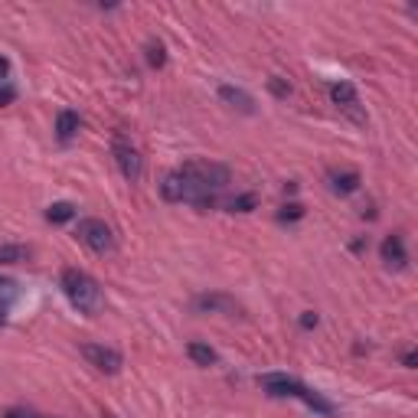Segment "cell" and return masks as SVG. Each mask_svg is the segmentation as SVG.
I'll list each match as a JSON object with an SVG mask.
<instances>
[{"instance_id":"1","label":"cell","mask_w":418,"mask_h":418,"mask_svg":"<svg viewBox=\"0 0 418 418\" xmlns=\"http://www.w3.org/2000/svg\"><path fill=\"white\" fill-rule=\"evenodd\" d=\"M177 173L186 183V203H193L197 209H212L216 206V193L229 183V167L212 163V160H186L177 167Z\"/></svg>"},{"instance_id":"2","label":"cell","mask_w":418,"mask_h":418,"mask_svg":"<svg viewBox=\"0 0 418 418\" xmlns=\"http://www.w3.org/2000/svg\"><path fill=\"white\" fill-rule=\"evenodd\" d=\"M62 295L69 297V304H72L75 310H82V314H88V317H95L101 310V288L99 281L92 278V275H86L82 268H66L62 271Z\"/></svg>"},{"instance_id":"3","label":"cell","mask_w":418,"mask_h":418,"mask_svg":"<svg viewBox=\"0 0 418 418\" xmlns=\"http://www.w3.org/2000/svg\"><path fill=\"white\" fill-rule=\"evenodd\" d=\"M261 386L268 389V395H295V399H301V402H308L310 408H317L320 415H327V418H333L337 415V408L324 399V395H317V392H310L308 386H301L297 379H291V376H284V372H268V376H261Z\"/></svg>"},{"instance_id":"4","label":"cell","mask_w":418,"mask_h":418,"mask_svg":"<svg viewBox=\"0 0 418 418\" xmlns=\"http://www.w3.org/2000/svg\"><path fill=\"white\" fill-rule=\"evenodd\" d=\"M111 154H115V163H118V170H121L124 180H128V183H137L141 173H144V160H141L137 148L121 135V131H118L115 141H111Z\"/></svg>"},{"instance_id":"5","label":"cell","mask_w":418,"mask_h":418,"mask_svg":"<svg viewBox=\"0 0 418 418\" xmlns=\"http://www.w3.org/2000/svg\"><path fill=\"white\" fill-rule=\"evenodd\" d=\"M75 239H79L86 248L99 252V255H105V252L115 248V235H111V229L101 219H79V226H75Z\"/></svg>"},{"instance_id":"6","label":"cell","mask_w":418,"mask_h":418,"mask_svg":"<svg viewBox=\"0 0 418 418\" xmlns=\"http://www.w3.org/2000/svg\"><path fill=\"white\" fill-rule=\"evenodd\" d=\"M330 99H333V105L344 111L346 118L353 124H359V128H366V108H363V101H359V95H357V88L350 86V82H333L330 86Z\"/></svg>"},{"instance_id":"7","label":"cell","mask_w":418,"mask_h":418,"mask_svg":"<svg viewBox=\"0 0 418 418\" xmlns=\"http://www.w3.org/2000/svg\"><path fill=\"white\" fill-rule=\"evenodd\" d=\"M82 357H86L95 369L108 372V376L121 372V366H124L121 353H118V350H111V346H105V344H82Z\"/></svg>"},{"instance_id":"8","label":"cell","mask_w":418,"mask_h":418,"mask_svg":"<svg viewBox=\"0 0 418 418\" xmlns=\"http://www.w3.org/2000/svg\"><path fill=\"white\" fill-rule=\"evenodd\" d=\"M379 255H382V261H386L389 268H406L408 252H406L402 235H386V239H382V246H379Z\"/></svg>"},{"instance_id":"9","label":"cell","mask_w":418,"mask_h":418,"mask_svg":"<svg viewBox=\"0 0 418 418\" xmlns=\"http://www.w3.org/2000/svg\"><path fill=\"white\" fill-rule=\"evenodd\" d=\"M219 99L226 101V105H232V108H239L242 115H252L255 111V99L248 95L246 88H235V86H219Z\"/></svg>"},{"instance_id":"10","label":"cell","mask_w":418,"mask_h":418,"mask_svg":"<svg viewBox=\"0 0 418 418\" xmlns=\"http://www.w3.org/2000/svg\"><path fill=\"white\" fill-rule=\"evenodd\" d=\"M79 128H82V118H79V111H59V118H56V137H59L62 144H69L75 135H79Z\"/></svg>"},{"instance_id":"11","label":"cell","mask_w":418,"mask_h":418,"mask_svg":"<svg viewBox=\"0 0 418 418\" xmlns=\"http://www.w3.org/2000/svg\"><path fill=\"white\" fill-rule=\"evenodd\" d=\"M160 193H163V199L167 203H186V183H183V177L173 170L163 177V183H160Z\"/></svg>"},{"instance_id":"12","label":"cell","mask_w":418,"mask_h":418,"mask_svg":"<svg viewBox=\"0 0 418 418\" xmlns=\"http://www.w3.org/2000/svg\"><path fill=\"white\" fill-rule=\"evenodd\" d=\"M330 186H333V193H357L359 190V173L357 170H346V173H333L330 177Z\"/></svg>"},{"instance_id":"13","label":"cell","mask_w":418,"mask_h":418,"mask_svg":"<svg viewBox=\"0 0 418 418\" xmlns=\"http://www.w3.org/2000/svg\"><path fill=\"white\" fill-rule=\"evenodd\" d=\"M197 310H229L232 314L235 301H229V297H222V295H203L197 297Z\"/></svg>"},{"instance_id":"14","label":"cell","mask_w":418,"mask_h":418,"mask_svg":"<svg viewBox=\"0 0 418 418\" xmlns=\"http://www.w3.org/2000/svg\"><path fill=\"white\" fill-rule=\"evenodd\" d=\"M186 353H190V359H193V363H197V366H212V363H216V350H212V346H206V344H190L186 346Z\"/></svg>"},{"instance_id":"15","label":"cell","mask_w":418,"mask_h":418,"mask_svg":"<svg viewBox=\"0 0 418 418\" xmlns=\"http://www.w3.org/2000/svg\"><path fill=\"white\" fill-rule=\"evenodd\" d=\"M30 259V246H0V265H20Z\"/></svg>"},{"instance_id":"16","label":"cell","mask_w":418,"mask_h":418,"mask_svg":"<svg viewBox=\"0 0 418 418\" xmlns=\"http://www.w3.org/2000/svg\"><path fill=\"white\" fill-rule=\"evenodd\" d=\"M72 216H75L72 203H52V206L46 209V219H50V222H69Z\"/></svg>"},{"instance_id":"17","label":"cell","mask_w":418,"mask_h":418,"mask_svg":"<svg viewBox=\"0 0 418 418\" xmlns=\"http://www.w3.org/2000/svg\"><path fill=\"white\" fill-rule=\"evenodd\" d=\"M148 62H150V69H160V66L167 62V50H163L160 39H150L148 43Z\"/></svg>"},{"instance_id":"18","label":"cell","mask_w":418,"mask_h":418,"mask_svg":"<svg viewBox=\"0 0 418 418\" xmlns=\"http://www.w3.org/2000/svg\"><path fill=\"white\" fill-rule=\"evenodd\" d=\"M255 206H259V197L255 193H242V197H235L229 203V212H252Z\"/></svg>"},{"instance_id":"19","label":"cell","mask_w":418,"mask_h":418,"mask_svg":"<svg viewBox=\"0 0 418 418\" xmlns=\"http://www.w3.org/2000/svg\"><path fill=\"white\" fill-rule=\"evenodd\" d=\"M13 297H17V284L10 278H0V308L7 310V304H10Z\"/></svg>"},{"instance_id":"20","label":"cell","mask_w":418,"mask_h":418,"mask_svg":"<svg viewBox=\"0 0 418 418\" xmlns=\"http://www.w3.org/2000/svg\"><path fill=\"white\" fill-rule=\"evenodd\" d=\"M301 216H304V206H301V203H288V206L278 212L281 222H295V219H301Z\"/></svg>"},{"instance_id":"21","label":"cell","mask_w":418,"mask_h":418,"mask_svg":"<svg viewBox=\"0 0 418 418\" xmlns=\"http://www.w3.org/2000/svg\"><path fill=\"white\" fill-rule=\"evenodd\" d=\"M268 88L278 95V99H288V95H291V86H288L284 79H278V75H275V79H268Z\"/></svg>"},{"instance_id":"22","label":"cell","mask_w":418,"mask_h":418,"mask_svg":"<svg viewBox=\"0 0 418 418\" xmlns=\"http://www.w3.org/2000/svg\"><path fill=\"white\" fill-rule=\"evenodd\" d=\"M13 99H17V88H13V86H0V108H3V105H10Z\"/></svg>"},{"instance_id":"23","label":"cell","mask_w":418,"mask_h":418,"mask_svg":"<svg viewBox=\"0 0 418 418\" xmlns=\"http://www.w3.org/2000/svg\"><path fill=\"white\" fill-rule=\"evenodd\" d=\"M301 327H304V330L317 327V314H314V310H304V314H301Z\"/></svg>"},{"instance_id":"24","label":"cell","mask_w":418,"mask_h":418,"mask_svg":"<svg viewBox=\"0 0 418 418\" xmlns=\"http://www.w3.org/2000/svg\"><path fill=\"white\" fill-rule=\"evenodd\" d=\"M7 75H10V59H7V56H0V82H3Z\"/></svg>"},{"instance_id":"25","label":"cell","mask_w":418,"mask_h":418,"mask_svg":"<svg viewBox=\"0 0 418 418\" xmlns=\"http://www.w3.org/2000/svg\"><path fill=\"white\" fill-rule=\"evenodd\" d=\"M402 363H406L408 369H415V363H418V357L415 353H406V357H402Z\"/></svg>"},{"instance_id":"26","label":"cell","mask_w":418,"mask_h":418,"mask_svg":"<svg viewBox=\"0 0 418 418\" xmlns=\"http://www.w3.org/2000/svg\"><path fill=\"white\" fill-rule=\"evenodd\" d=\"M3 418H26V415H23V412H17V408H13V412H7Z\"/></svg>"},{"instance_id":"27","label":"cell","mask_w":418,"mask_h":418,"mask_svg":"<svg viewBox=\"0 0 418 418\" xmlns=\"http://www.w3.org/2000/svg\"><path fill=\"white\" fill-rule=\"evenodd\" d=\"M0 324H3V308H0Z\"/></svg>"}]
</instances>
